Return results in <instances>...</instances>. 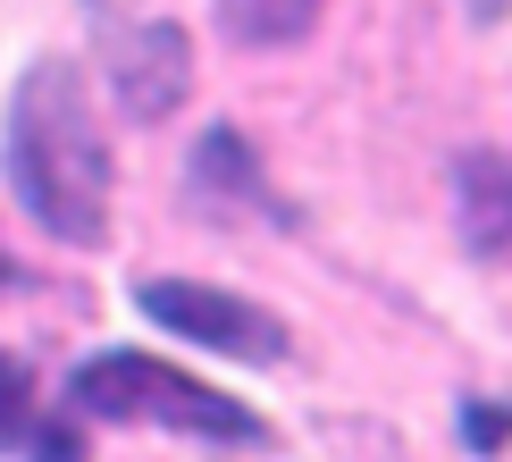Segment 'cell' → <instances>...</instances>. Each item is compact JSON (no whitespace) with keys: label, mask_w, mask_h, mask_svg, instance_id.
<instances>
[{"label":"cell","mask_w":512,"mask_h":462,"mask_svg":"<svg viewBox=\"0 0 512 462\" xmlns=\"http://www.w3.org/2000/svg\"><path fill=\"white\" fill-rule=\"evenodd\" d=\"M9 194L42 236L93 252L110 244V143L76 59H34L9 101Z\"/></svg>","instance_id":"1"},{"label":"cell","mask_w":512,"mask_h":462,"mask_svg":"<svg viewBox=\"0 0 512 462\" xmlns=\"http://www.w3.org/2000/svg\"><path fill=\"white\" fill-rule=\"evenodd\" d=\"M68 395L93 420H143V429H185V437H269L252 404L219 395L210 378L160 362V353H126V345L93 353V362L68 378Z\"/></svg>","instance_id":"2"},{"label":"cell","mask_w":512,"mask_h":462,"mask_svg":"<svg viewBox=\"0 0 512 462\" xmlns=\"http://www.w3.org/2000/svg\"><path fill=\"white\" fill-rule=\"evenodd\" d=\"M135 311L152 328H177L185 345L202 353H236V362H286V320L269 303H244L227 286H202V278H143L135 286Z\"/></svg>","instance_id":"3"},{"label":"cell","mask_w":512,"mask_h":462,"mask_svg":"<svg viewBox=\"0 0 512 462\" xmlns=\"http://www.w3.org/2000/svg\"><path fill=\"white\" fill-rule=\"evenodd\" d=\"M101 59H110V84L135 118H168L194 93V42L168 17H101Z\"/></svg>","instance_id":"4"},{"label":"cell","mask_w":512,"mask_h":462,"mask_svg":"<svg viewBox=\"0 0 512 462\" xmlns=\"http://www.w3.org/2000/svg\"><path fill=\"white\" fill-rule=\"evenodd\" d=\"M454 219L471 252H512V160L504 152H454Z\"/></svg>","instance_id":"5"},{"label":"cell","mask_w":512,"mask_h":462,"mask_svg":"<svg viewBox=\"0 0 512 462\" xmlns=\"http://www.w3.org/2000/svg\"><path fill=\"white\" fill-rule=\"evenodd\" d=\"M194 177L202 185H219L227 194V210H269V219H286V194H277V185L261 177V160H252V143L236 135V126H210V135L194 143Z\"/></svg>","instance_id":"6"},{"label":"cell","mask_w":512,"mask_h":462,"mask_svg":"<svg viewBox=\"0 0 512 462\" xmlns=\"http://www.w3.org/2000/svg\"><path fill=\"white\" fill-rule=\"evenodd\" d=\"M319 17V0H219V26L244 42V51H286L303 42Z\"/></svg>","instance_id":"7"},{"label":"cell","mask_w":512,"mask_h":462,"mask_svg":"<svg viewBox=\"0 0 512 462\" xmlns=\"http://www.w3.org/2000/svg\"><path fill=\"white\" fill-rule=\"evenodd\" d=\"M34 420H42V404H34V370L17 362V353H0V454H26Z\"/></svg>","instance_id":"8"},{"label":"cell","mask_w":512,"mask_h":462,"mask_svg":"<svg viewBox=\"0 0 512 462\" xmlns=\"http://www.w3.org/2000/svg\"><path fill=\"white\" fill-rule=\"evenodd\" d=\"M26 446H34V462H84V437H76V420H51V412L34 420V437H26Z\"/></svg>","instance_id":"9"},{"label":"cell","mask_w":512,"mask_h":462,"mask_svg":"<svg viewBox=\"0 0 512 462\" xmlns=\"http://www.w3.org/2000/svg\"><path fill=\"white\" fill-rule=\"evenodd\" d=\"M462 420H471V429H462V437H471L479 454H496L504 437H512V404H471V412H462Z\"/></svg>","instance_id":"10"},{"label":"cell","mask_w":512,"mask_h":462,"mask_svg":"<svg viewBox=\"0 0 512 462\" xmlns=\"http://www.w3.org/2000/svg\"><path fill=\"white\" fill-rule=\"evenodd\" d=\"M0 286H9V261H0Z\"/></svg>","instance_id":"11"}]
</instances>
